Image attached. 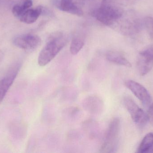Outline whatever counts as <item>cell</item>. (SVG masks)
<instances>
[{
    "instance_id": "cell-1",
    "label": "cell",
    "mask_w": 153,
    "mask_h": 153,
    "mask_svg": "<svg viewBox=\"0 0 153 153\" xmlns=\"http://www.w3.org/2000/svg\"><path fill=\"white\" fill-rule=\"evenodd\" d=\"M68 40L62 33L52 35L39 53L38 58V64L44 66L49 63L66 46Z\"/></svg>"
},
{
    "instance_id": "cell-2",
    "label": "cell",
    "mask_w": 153,
    "mask_h": 153,
    "mask_svg": "<svg viewBox=\"0 0 153 153\" xmlns=\"http://www.w3.org/2000/svg\"><path fill=\"white\" fill-rule=\"evenodd\" d=\"M120 8L110 3L108 0H103L100 7L94 10L92 15L100 22L107 26H111L122 16Z\"/></svg>"
},
{
    "instance_id": "cell-3",
    "label": "cell",
    "mask_w": 153,
    "mask_h": 153,
    "mask_svg": "<svg viewBox=\"0 0 153 153\" xmlns=\"http://www.w3.org/2000/svg\"><path fill=\"white\" fill-rule=\"evenodd\" d=\"M120 130V120L118 118H115L109 125L103 143L100 149V152L113 153L115 152L118 143Z\"/></svg>"
},
{
    "instance_id": "cell-4",
    "label": "cell",
    "mask_w": 153,
    "mask_h": 153,
    "mask_svg": "<svg viewBox=\"0 0 153 153\" xmlns=\"http://www.w3.org/2000/svg\"><path fill=\"white\" fill-rule=\"evenodd\" d=\"M123 102L133 121L140 127L144 126L148 121L144 111L130 97H125Z\"/></svg>"
},
{
    "instance_id": "cell-5",
    "label": "cell",
    "mask_w": 153,
    "mask_h": 153,
    "mask_svg": "<svg viewBox=\"0 0 153 153\" xmlns=\"http://www.w3.org/2000/svg\"><path fill=\"white\" fill-rule=\"evenodd\" d=\"M137 71L142 76L148 74L153 67V53L147 48L139 53L137 63Z\"/></svg>"
},
{
    "instance_id": "cell-6",
    "label": "cell",
    "mask_w": 153,
    "mask_h": 153,
    "mask_svg": "<svg viewBox=\"0 0 153 153\" xmlns=\"http://www.w3.org/2000/svg\"><path fill=\"white\" fill-rule=\"evenodd\" d=\"M41 39L33 34H26L18 36L13 40V43L17 47L25 50H33L40 46Z\"/></svg>"
},
{
    "instance_id": "cell-7",
    "label": "cell",
    "mask_w": 153,
    "mask_h": 153,
    "mask_svg": "<svg viewBox=\"0 0 153 153\" xmlns=\"http://www.w3.org/2000/svg\"><path fill=\"white\" fill-rule=\"evenodd\" d=\"M125 85L144 106H148L152 102V97L143 86L132 80L126 81Z\"/></svg>"
},
{
    "instance_id": "cell-8",
    "label": "cell",
    "mask_w": 153,
    "mask_h": 153,
    "mask_svg": "<svg viewBox=\"0 0 153 153\" xmlns=\"http://www.w3.org/2000/svg\"><path fill=\"white\" fill-rule=\"evenodd\" d=\"M84 0H61L59 7L62 10L76 15H83Z\"/></svg>"
},
{
    "instance_id": "cell-9",
    "label": "cell",
    "mask_w": 153,
    "mask_h": 153,
    "mask_svg": "<svg viewBox=\"0 0 153 153\" xmlns=\"http://www.w3.org/2000/svg\"><path fill=\"white\" fill-rule=\"evenodd\" d=\"M19 71L18 66L13 67L0 81V104L3 100L10 87L13 84L18 75Z\"/></svg>"
},
{
    "instance_id": "cell-10",
    "label": "cell",
    "mask_w": 153,
    "mask_h": 153,
    "mask_svg": "<svg viewBox=\"0 0 153 153\" xmlns=\"http://www.w3.org/2000/svg\"><path fill=\"white\" fill-rule=\"evenodd\" d=\"M84 108L91 114H101L104 108V103L101 99L97 96H91L86 98L82 103Z\"/></svg>"
},
{
    "instance_id": "cell-11",
    "label": "cell",
    "mask_w": 153,
    "mask_h": 153,
    "mask_svg": "<svg viewBox=\"0 0 153 153\" xmlns=\"http://www.w3.org/2000/svg\"><path fill=\"white\" fill-rule=\"evenodd\" d=\"M44 8L39 6L35 9H29L24 12L20 17V21L24 23L30 24L36 21L40 15L43 13Z\"/></svg>"
},
{
    "instance_id": "cell-12",
    "label": "cell",
    "mask_w": 153,
    "mask_h": 153,
    "mask_svg": "<svg viewBox=\"0 0 153 153\" xmlns=\"http://www.w3.org/2000/svg\"><path fill=\"white\" fill-rule=\"evenodd\" d=\"M106 59L111 63L123 66L126 67H130L131 63L122 55L120 53L115 51H110L106 54Z\"/></svg>"
},
{
    "instance_id": "cell-13",
    "label": "cell",
    "mask_w": 153,
    "mask_h": 153,
    "mask_svg": "<svg viewBox=\"0 0 153 153\" xmlns=\"http://www.w3.org/2000/svg\"><path fill=\"white\" fill-rule=\"evenodd\" d=\"M153 134L149 133L146 134L142 140L141 144L137 149V152L145 153L148 152L153 149Z\"/></svg>"
},
{
    "instance_id": "cell-14",
    "label": "cell",
    "mask_w": 153,
    "mask_h": 153,
    "mask_svg": "<svg viewBox=\"0 0 153 153\" xmlns=\"http://www.w3.org/2000/svg\"><path fill=\"white\" fill-rule=\"evenodd\" d=\"M84 46L83 39L80 37H74L72 40L70 51L72 54L76 55Z\"/></svg>"
},
{
    "instance_id": "cell-15",
    "label": "cell",
    "mask_w": 153,
    "mask_h": 153,
    "mask_svg": "<svg viewBox=\"0 0 153 153\" xmlns=\"http://www.w3.org/2000/svg\"><path fill=\"white\" fill-rule=\"evenodd\" d=\"M144 25L149 38L151 40H153V18L150 16L145 18Z\"/></svg>"
},
{
    "instance_id": "cell-16",
    "label": "cell",
    "mask_w": 153,
    "mask_h": 153,
    "mask_svg": "<svg viewBox=\"0 0 153 153\" xmlns=\"http://www.w3.org/2000/svg\"><path fill=\"white\" fill-rule=\"evenodd\" d=\"M12 11L13 13L14 16L16 17H19L20 18L22 15V14L24 13L25 10L23 9L22 5L16 4L13 7Z\"/></svg>"
},
{
    "instance_id": "cell-17",
    "label": "cell",
    "mask_w": 153,
    "mask_h": 153,
    "mask_svg": "<svg viewBox=\"0 0 153 153\" xmlns=\"http://www.w3.org/2000/svg\"><path fill=\"white\" fill-rule=\"evenodd\" d=\"M147 116L148 121L153 126V102L149 107Z\"/></svg>"
},
{
    "instance_id": "cell-18",
    "label": "cell",
    "mask_w": 153,
    "mask_h": 153,
    "mask_svg": "<svg viewBox=\"0 0 153 153\" xmlns=\"http://www.w3.org/2000/svg\"><path fill=\"white\" fill-rule=\"evenodd\" d=\"M149 48L152 50V51L153 53V46H151L149 47Z\"/></svg>"
},
{
    "instance_id": "cell-19",
    "label": "cell",
    "mask_w": 153,
    "mask_h": 153,
    "mask_svg": "<svg viewBox=\"0 0 153 153\" xmlns=\"http://www.w3.org/2000/svg\"><path fill=\"white\" fill-rule=\"evenodd\" d=\"M2 57V54L1 52H0V60L1 59Z\"/></svg>"
},
{
    "instance_id": "cell-20",
    "label": "cell",
    "mask_w": 153,
    "mask_h": 153,
    "mask_svg": "<svg viewBox=\"0 0 153 153\" xmlns=\"http://www.w3.org/2000/svg\"><path fill=\"white\" fill-rule=\"evenodd\" d=\"M22 1H27V0H22Z\"/></svg>"
}]
</instances>
